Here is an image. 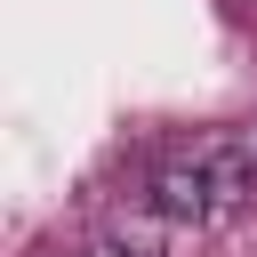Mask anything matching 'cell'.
I'll list each match as a JSON object with an SVG mask.
<instances>
[{"mask_svg":"<svg viewBox=\"0 0 257 257\" xmlns=\"http://www.w3.org/2000/svg\"><path fill=\"white\" fill-rule=\"evenodd\" d=\"M153 217L161 225H217V185H209L201 153H177L153 169Z\"/></svg>","mask_w":257,"mask_h":257,"instance_id":"cell-1","label":"cell"},{"mask_svg":"<svg viewBox=\"0 0 257 257\" xmlns=\"http://www.w3.org/2000/svg\"><path fill=\"white\" fill-rule=\"evenodd\" d=\"M80 257H128V249H120V241H96V249H80Z\"/></svg>","mask_w":257,"mask_h":257,"instance_id":"cell-3","label":"cell"},{"mask_svg":"<svg viewBox=\"0 0 257 257\" xmlns=\"http://www.w3.org/2000/svg\"><path fill=\"white\" fill-rule=\"evenodd\" d=\"M193 153H201V169H209V185H217V217H233V209L257 201V137L225 128V137H201Z\"/></svg>","mask_w":257,"mask_h":257,"instance_id":"cell-2","label":"cell"}]
</instances>
